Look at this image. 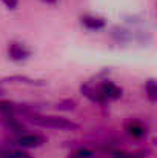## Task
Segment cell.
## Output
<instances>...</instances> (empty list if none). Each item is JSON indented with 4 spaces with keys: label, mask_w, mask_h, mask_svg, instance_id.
I'll return each instance as SVG.
<instances>
[{
    "label": "cell",
    "mask_w": 157,
    "mask_h": 158,
    "mask_svg": "<svg viewBox=\"0 0 157 158\" xmlns=\"http://www.w3.org/2000/svg\"><path fill=\"white\" fill-rule=\"evenodd\" d=\"M5 81H19V83H28V85H43L40 81H36V80H31L28 77H20V75H12L9 78H5Z\"/></svg>",
    "instance_id": "obj_11"
},
{
    "label": "cell",
    "mask_w": 157,
    "mask_h": 158,
    "mask_svg": "<svg viewBox=\"0 0 157 158\" xmlns=\"http://www.w3.org/2000/svg\"><path fill=\"white\" fill-rule=\"evenodd\" d=\"M145 89H146V95H148V98H150L151 102H156L157 100V85H156V81H154V80H148Z\"/></svg>",
    "instance_id": "obj_10"
},
{
    "label": "cell",
    "mask_w": 157,
    "mask_h": 158,
    "mask_svg": "<svg viewBox=\"0 0 157 158\" xmlns=\"http://www.w3.org/2000/svg\"><path fill=\"white\" fill-rule=\"evenodd\" d=\"M31 123L42 126V127H48V129H59V131H74L79 127L77 123L63 118V117H54V115H37L36 112L26 117Z\"/></svg>",
    "instance_id": "obj_1"
},
{
    "label": "cell",
    "mask_w": 157,
    "mask_h": 158,
    "mask_svg": "<svg viewBox=\"0 0 157 158\" xmlns=\"http://www.w3.org/2000/svg\"><path fill=\"white\" fill-rule=\"evenodd\" d=\"M76 107V102L74 100H63L57 105V109H63V110H71Z\"/></svg>",
    "instance_id": "obj_13"
},
{
    "label": "cell",
    "mask_w": 157,
    "mask_h": 158,
    "mask_svg": "<svg viewBox=\"0 0 157 158\" xmlns=\"http://www.w3.org/2000/svg\"><path fill=\"white\" fill-rule=\"evenodd\" d=\"M2 121H3V124L6 126V127H9L12 132H17V134H23V131H25V126L12 115V117H2Z\"/></svg>",
    "instance_id": "obj_9"
},
{
    "label": "cell",
    "mask_w": 157,
    "mask_h": 158,
    "mask_svg": "<svg viewBox=\"0 0 157 158\" xmlns=\"http://www.w3.org/2000/svg\"><path fill=\"white\" fill-rule=\"evenodd\" d=\"M99 91H100L102 97L105 98V102L116 100V98H120L122 97V89L119 86H116L114 83H111V81H105L103 85L99 88Z\"/></svg>",
    "instance_id": "obj_4"
},
{
    "label": "cell",
    "mask_w": 157,
    "mask_h": 158,
    "mask_svg": "<svg viewBox=\"0 0 157 158\" xmlns=\"http://www.w3.org/2000/svg\"><path fill=\"white\" fill-rule=\"evenodd\" d=\"M46 143V138L39 134H20L15 140V144L22 148H40Z\"/></svg>",
    "instance_id": "obj_2"
},
{
    "label": "cell",
    "mask_w": 157,
    "mask_h": 158,
    "mask_svg": "<svg viewBox=\"0 0 157 158\" xmlns=\"http://www.w3.org/2000/svg\"><path fill=\"white\" fill-rule=\"evenodd\" d=\"M0 158H33V155L15 148H0Z\"/></svg>",
    "instance_id": "obj_8"
},
{
    "label": "cell",
    "mask_w": 157,
    "mask_h": 158,
    "mask_svg": "<svg viewBox=\"0 0 157 158\" xmlns=\"http://www.w3.org/2000/svg\"><path fill=\"white\" fill-rule=\"evenodd\" d=\"M9 9H14L15 6H17V3H19V0H2Z\"/></svg>",
    "instance_id": "obj_14"
},
{
    "label": "cell",
    "mask_w": 157,
    "mask_h": 158,
    "mask_svg": "<svg viewBox=\"0 0 157 158\" xmlns=\"http://www.w3.org/2000/svg\"><path fill=\"white\" fill-rule=\"evenodd\" d=\"M112 158H139V157H136V155H133V154H125V152H120V154H116Z\"/></svg>",
    "instance_id": "obj_15"
},
{
    "label": "cell",
    "mask_w": 157,
    "mask_h": 158,
    "mask_svg": "<svg viewBox=\"0 0 157 158\" xmlns=\"http://www.w3.org/2000/svg\"><path fill=\"white\" fill-rule=\"evenodd\" d=\"M8 55L11 60H15V61H20V60H25L31 55V51L22 45V43H17V42H12L8 48Z\"/></svg>",
    "instance_id": "obj_3"
},
{
    "label": "cell",
    "mask_w": 157,
    "mask_h": 158,
    "mask_svg": "<svg viewBox=\"0 0 157 158\" xmlns=\"http://www.w3.org/2000/svg\"><path fill=\"white\" fill-rule=\"evenodd\" d=\"M126 132H128L129 135L136 137V138H142V137L146 135L148 129H146V126H145L143 123H140V121H129V123L126 124Z\"/></svg>",
    "instance_id": "obj_5"
},
{
    "label": "cell",
    "mask_w": 157,
    "mask_h": 158,
    "mask_svg": "<svg viewBox=\"0 0 157 158\" xmlns=\"http://www.w3.org/2000/svg\"><path fill=\"white\" fill-rule=\"evenodd\" d=\"M20 106L15 105L12 102H6V100H0V115L2 117H15V114H20Z\"/></svg>",
    "instance_id": "obj_6"
},
{
    "label": "cell",
    "mask_w": 157,
    "mask_h": 158,
    "mask_svg": "<svg viewBox=\"0 0 157 158\" xmlns=\"http://www.w3.org/2000/svg\"><path fill=\"white\" fill-rule=\"evenodd\" d=\"M93 155L94 154L91 151H88V149H77L72 154H69L68 158H93Z\"/></svg>",
    "instance_id": "obj_12"
},
{
    "label": "cell",
    "mask_w": 157,
    "mask_h": 158,
    "mask_svg": "<svg viewBox=\"0 0 157 158\" xmlns=\"http://www.w3.org/2000/svg\"><path fill=\"white\" fill-rule=\"evenodd\" d=\"M82 25L88 29L97 31V29L105 28V20L100 19V17H94V15H83L82 17Z\"/></svg>",
    "instance_id": "obj_7"
},
{
    "label": "cell",
    "mask_w": 157,
    "mask_h": 158,
    "mask_svg": "<svg viewBox=\"0 0 157 158\" xmlns=\"http://www.w3.org/2000/svg\"><path fill=\"white\" fill-rule=\"evenodd\" d=\"M2 94H3V89H2V88H0V95H2Z\"/></svg>",
    "instance_id": "obj_16"
}]
</instances>
